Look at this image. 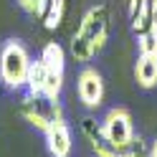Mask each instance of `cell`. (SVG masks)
<instances>
[{"label": "cell", "instance_id": "obj_12", "mask_svg": "<svg viewBox=\"0 0 157 157\" xmlns=\"http://www.w3.org/2000/svg\"><path fill=\"white\" fill-rule=\"evenodd\" d=\"M137 46H140L142 56H157V28H150L137 36Z\"/></svg>", "mask_w": 157, "mask_h": 157}, {"label": "cell", "instance_id": "obj_2", "mask_svg": "<svg viewBox=\"0 0 157 157\" xmlns=\"http://www.w3.org/2000/svg\"><path fill=\"white\" fill-rule=\"evenodd\" d=\"M31 63V53L18 38H10L0 46V81L8 89H23L28 81Z\"/></svg>", "mask_w": 157, "mask_h": 157}, {"label": "cell", "instance_id": "obj_14", "mask_svg": "<svg viewBox=\"0 0 157 157\" xmlns=\"http://www.w3.org/2000/svg\"><path fill=\"white\" fill-rule=\"evenodd\" d=\"M150 21L152 28H157V0H150Z\"/></svg>", "mask_w": 157, "mask_h": 157}, {"label": "cell", "instance_id": "obj_1", "mask_svg": "<svg viewBox=\"0 0 157 157\" xmlns=\"http://www.w3.org/2000/svg\"><path fill=\"white\" fill-rule=\"evenodd\" d=\"M109 31H112V13L109 5L99 3L91 5L89 10L84 13L78 28L71 36V43H68V53H71L74 61L78 63H89L96 53H101V48L109 41Z\"/></svg>", "mask_w": 157, "mask_h": 157}, {"label": "cell", "instance_id": "obj_4", "mask_svg": "<svg viewBox=\"0 0 157 157\" xmlns=\"http://www.w3.org/2000/svg\"><path fill=\"white\" fill-rule=\"evenodd\" d=\"M21 114L38 132H46L51 124L63 119L61 101L53 99V96H46V94H25L21 99Z\"/></svg>", "mask_w": 157, "mask_h": 157}, {"label": "cell", "instance_id": "obj_5", "mask_svg": "<svg viewBox=\"0 0 157 157\" xmlns=\"http://www.w3.org/2000/svg\"><path fill=\"white\" fill-rule=\"evenodd\" d=\"M41 61L43 71H46V96H53L58 99V94L63 89V74H66V51L61 43L56 41H48L41 48Z\"/></svg>", "mask_w": 157, "mask_h": 157}, {"label": "cell", "instance_id": "obj_8", "mask_svg": "<svg viewBox=\"0 0 157 157\" xmlns=\"http://www.w3.org/2000/svg\"><path fill=\"white\" fill-rule=\"evenodd\" d=\"M43 137H46V147H48V155L51 157H68L71 155L74 142H71V129H68L66 119L51 124L43 132Z\"/></svg>", "mask_w": 157, "mask_h": 157}, {"label": "cell", "instance_id": "obj_6", "mask_svg": "<svg viewBox=\"0 0 157 157\" xmlns=\"http://www.w3.org/2000/svg\"><path fill=\"white\" fill-rule=\"evenodd\" d=\"M99 124H101V132H104L106 140L114 142V144H119V147L132 144V142L137 140V137H134V122H132V114L127 112V109H122V106H114V109H109Z\"/></svg>", "mask_w": 157, "mask_h": 157}, {"label": "cell", "instance_id": "obj_13", "mask_svg": "<svg viewBox=\"0 0 157 157\" xmlns=\"http://www.w3.org/2000/svg\"><path fill=\"white\" fill-rule=\"evenodd\" d=\"M150 5V0H127V13H129V21H134L144 8Z\"/></svg>", "mask_w": 157, "mask_h": 157}, {"label": "cell", "instance_id": "obj_15", "mask_svg": "<svg viewBox=\"0 0 157 157\" xmlns=\"http://www.w3.org/2000/svg\"><path fill=\"white\" fill-rule=\"evenodd\" d=\"M147 157H157V137H155V142L150 147V152H147Z\"/></svg>", "mask_w": 157, "mask_h": 157}, {"label": "cell", "instance_id": "obj_3", "mask_svg": "<svg viewBox=\"0 0 157 157\" xmlns=\"http://www.w3.org/2000/svg\"><path fill=\"white\" fill-rule=\"evenodd\" d=\"M81 134L89 140V144H91V150H94L96 157H147V152H150L140 137H137L132 144H124V147L109 142L104 137V132H101V124H96L91 117H86V119L81 122Z\"/></svg>", "mask_w": 157, "mask_h": 157}, {"label": "cell", "instance_id": "obj_9", "mask_svg": "<svg viewBox=\"0 0 157 157\" xmlns=\"http://www.w3.org/2000/svg\"><path fill=\"white\" fill-rule=\"evenodd\" d=\"M134 78L142 89H155L157 86V56H142L134 63Z\"/></svg>", "mask_w": 157, "mask_h": 157}, {"label": "cell", "instance_id": "obj_7", "mask_svg": "<svg viewBox=\"0 0 157 157\" xmlns=\"http://www.w3.org/2000/svg\"><path fill=\"white\" fill-rule=\"evenodd\" d=\"M104 76L94 66H84L76 76V94L86 109H99L104 101Z\"/></svg>", "mask_w": 157, "mask_h": 157}, {"label": "cell", "instance_id": "obj_10", "mask_svg": "<svg viewBox=\"0 0 157 157\" xmlns=\"http://www.w3.org/2000/svg\"><path fill=\"white\" fill-rule=\"evenodd\" d=\"M66 18V0H48V8L43 13V28L46 31H56V28H61Z\"/></svg>", "mask_w": 157, "mask_h": 157}, {"label": "cell", "instance_id": "obj_11", "mask_svg": "<svg viewBox=\"0 0 157 157\" xmlns=\"http://www.w3.org/2000/svg\"><path fill=\"white\" fill-rule=\"evenodd\" d=\"M25 89H28V94H46V71H43L41 61H33V63H31Z\"/></svg>", "mask_w": 157, "mask_h": 157}]
</instances>
